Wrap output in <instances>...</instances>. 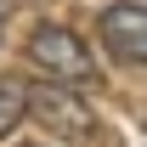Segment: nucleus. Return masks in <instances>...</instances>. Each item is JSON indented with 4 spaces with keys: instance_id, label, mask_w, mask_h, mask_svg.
Here are the masks:
<instances>
[{
    "instance_id": "nucleus-1",
    "label": "nucleus",
    "mask_w": 147,
    "mask_h": 147,
    "mask_svg": "<svg viewBox=\"0 0 147 147\" xmlns=\"http://www.w3.org/2000/svg\"><path fill=\"white\" fill-rule=\"evenodd\" d=\"M23 57H28L45 79H62V85H96V57L85 51V40L74 34V28H62V23H40L34 34H28V45H23Z\"/></svg>"
},
{
    "instance_id": "nucleus-2",
    "label": "nucleus",
    "mask_w": 147,
    "mask_h": 147,
    "mask_svg": "<svg viewBox=\"0 0 147 147\" xmlns=\"http://www.w3.org/2000/svg\"><path fill=\"white\" fill-rule=\"evenodd\" d=\"M28 119H34L40 130H51V136H74V142L96 130L91 102L74 91V85H62V79H51V85H28Z\"/></svg>"
},
{
    "instance_id": "nucleus-3",
    "label": "nucleus",
    "mask_w": 147,
    "mask_h": 147,
    "mask_svg": "<svg viewBox=\"0 0 147 147\" xmlns=\"http://www.w3.org/2000/svg\"><path fill=\"white\" fill-rule=\"evenodd\" d=\"M96 34H102V45H108L119 62L147 68V6H136V0L108 6V11L96 17Z\"/></svg>"
},
{
    "instance_id": "nucleus-4",
    "label": "nucleus",
    "mask_w": 147,
    "mask_h": 147,
    "mask_svg": "<svg viewBox=\"0 0 147 147\" xmlns=\"http://www.w3.org/2000/svg\"><path fill=\"white\" fill-rule=\"evenodd\" d=\"M28 113V79H17V74H6L0 79V142L17 130V119Z\"/></svg>"
},
{
    "instance_id": "nucleus-5",
    "label": "nucleus",
    "mask_w": 147,
    "mask_h": 147,
    "mask_svg": "<svg viewBox=\"0 0 147 147\" xmlns=\"http://www.w3.org/2000/svg\"><path fill=\"white\" fill-rule=\"evenodd\" d=\"M0 6H6V0H0Z\"/></svg>"
}]
</instances>
